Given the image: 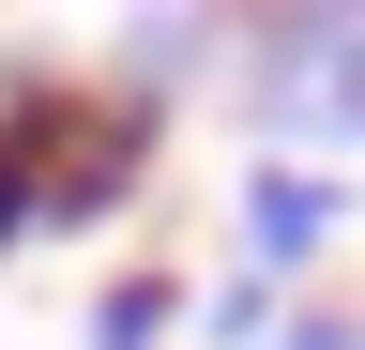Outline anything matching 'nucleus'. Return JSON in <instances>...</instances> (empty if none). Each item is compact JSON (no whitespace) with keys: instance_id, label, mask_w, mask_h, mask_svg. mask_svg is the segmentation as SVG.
Returning <instances> with one entry per match:
<instances>
[{"instance_id":"obj_1","label":"nucleus","mask_w":365,"mask_h":350,"mask_svg":"<svg viewBox=\"0 0 365 350\" xmlns=\"http://www.w3.org/2000/svg\"><path fill=\"white\" fill-rule=\"evenodd\" d=\"M335 183H319V168H259V183H244V259H259V289H289L304 274V259L319 244H335Z\"/></svg>"},{"instance_id":"obj_2","label":"nucleus","mask_w":365,"mask_h":350,"mask_svg":"<svg viewBox=\"0 0 365 350\" xmlns=\"http://www.w3.org/2000/svg\"><path fill=\"white\" fill-rule=\"evenodd\" d=\"M168 320H182V289L168 274H122L107 304H91V350H168Z\"/></svg>"},{"instance_id":"obj_3","label":"nucleus","mask_w":365,"mask_h":350,"mask_svg":"<svg viewBox=\"0 0 365 350\" xmlns=\"http://www.w3.org/2000/svg\"><path fill=\"white\" fill-rule=\"evenodd\" d=\"M16 229H31V153L0 138V244H16Z\"/></svg>"}]
</instances>
